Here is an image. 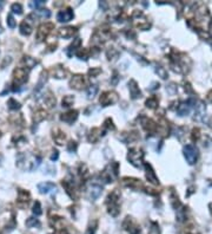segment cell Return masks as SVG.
Instances as JSON below:
<instances>
[{"instance_id":"1","label":"cell","mask_w":212,"mask_h":234,"mask_svg":"<svg viewBox=\"0 0 212 234\" xmlns=\"http://www.w3.org/2000/svg\"><path fill=\"white\" fill-rule=\"evenodd\" d=\"M119 199H120V194L117 189H114L112 193L108 194V196L106 199V207H107V212L111 216H118V214L120 213V206H119Z\"/></svg>"},{"instance_id":"2","label":"cell","mask_w":212,"mask_h":234,"mask_svg":"<svg viewBox=\"0 0 212 234\" xmlns=\"http://www.w3.org/2000/svg\"><path fill=\"white\" fill-rule=\"evenodd\" d=\"M28 79V72L25 68H17L13 71V91H18L20 85L26 83Z\"/></svg>"},{"instance_id":"3","label":"cell","mask_w":212,"mask_h":234,"mask_svg":"<svg viewBox=\"0 0 212 234\" xmlns=\"http://www.w3.org/2000/svg\"><path fill=\"white\" fill-rule=\"evenodd\" d=\"M118 172H119V165L117 162H113L106 167L100 176L106 183H110V182H113L114 179L118 176Z\"/></svg>"},{"instance_id":"4","label":"cell","mask_w":212,"mask_h":234,"mask_svg":"<svg viewBox=\"0 0 212 234\" xmlns=\"http://www.w3.org/2000/svg\"><path fill=\"white\" fill-rule=\"evenodd\" d=\"M127 160L134 167H140L143 165V160H144V151L140 148H132L129 150Z\"/></svg>"},{"instance_id":"5","label":"cell","mask_w":212,"mask_h":234,"mask_svg":"<svg viewBox=\"0 0 212 234\" xmlns=\"http://www.w3.org/2000/svg\"><path fill=\"white\" fill-rule=\"evenodd\" d=\"M132 20L138 29L140 30H149L150 29V23H149V19L144 15L143 12L140 11H134L133 14H132Z\"/></svg>"},{"instance_id":"6","label":"cell","mask_w":212,"mask_h":234,"mask_svg":"<svg viewBox=\"0 0 212 234\" xmlns=\"http://www.w3.org/2000/svg\"><path fill=\"white\" fill-rule=\"evenodd\" d=\"M118 99H119V96L115 91H105L101 93L99 102L103 106H108L111 104H114L115 102H118Z\"/></svg>"},{"instance_id":"7","label":"cell","mask_w":212,"mask_h":234,"mask_svg":"<svg viewBox=\"0 0 212 234\" xmlns=\"http://www.w3.org/2000/svg\"><path fill=\"white\" fill-rule=\"evenodd\" d=\"M54 29V25L52 23H44L39 25L38 30H37V40L38 42H43L46 38L48 37V34L52 32Z\"/></svg>"},{"instance_id":"8","label":"cell","mask_w":212,"mask_h":234,"mask_svg":"<svg viewBox=\"0 0 212 234\" xmlns=\"http://www.w3.org/2000/svg\"><path fill=\"white\" fill-rule=\"evenodd\" d=\"M184 156L190 165H195L198 159V149L192 145V144H187L184 147Z\"/></svg>"},{"instance_id":"9","label":"cell","mask_w":212,"mask_h":234,"mask_svg":"<svg viewBox=\"0 0 212 234\" xmlns=\"http://www.w3.org/2000/svg\"><path fill=\"white\" fill-rule=\"evenodd\" d=\"M31 200V194L28 190L25 189H18V197H17V204L20 208H26Z\"/></svg>"},{"instance_id":"10","label":"cell","mask_w":212,"mask_h":234,"mask_svg":"<svg viewBox=\"0 0 212 234\" xmlns=\"http://www.w3.org/2000/svg\"><path fill=\"white\" fill-rule=\"evenodd\" d=\"M123 227L125 231H127L130 234H140V227L132 218L127 216L123 222Z\"/></svg>"},{"instance_id":"11","label":"cell","mask_w":212,"mask_h":234,"mask_svg":"<svg viewBox=\"0 0 212 234\" xmlns=\"http://www.w3.org/2000/svg\"><path fill=\"white\" fill-rule=\"evenodd\" d=\"M86 84H87V79L83 75H74L70 81V86L74 90H81L86 86Z\"/></svg>"},{"instance_id":"12","label":"cell","mask_w":212,"mask_h":234,"mask_svg":"<svg viewBox=\"0 0 212 234\" xmlns=\"http://www.w3.org/2000/svg\"><path fill=\"white\" fill-rule=\"evenodd\" d=\"M139 121L142 123V127H143L147 133L152 134V133H156V131H157L158 124H156L151 118H147V117H145V116H142V117L139 118Z\"/></svg>"},{"instance_id":"13","label":"cell","mask_w":212,"mask_h":234,"mask_svg":"<svg viewBox=\"0 0 212 234\" xmlns=\"http://www.w3.org/2000/svg\"><path fill=\"white\" fill-rule=\"evenodd\" d=\"M121 183L125 186V187H129L131 189H139L143 187V183L140 180H138L136 177H123L121 179Z\"/></svg>"},{"instance_id":"14","label":"cell","mask_w":212,"mask_h":234,"mask_svg":"<svg viewBox=\"0 0 212 234\" xmlns=\"http://www.w3.org/2000/svg\"><path fill=\"white\" fill-rule=\"evenodd\" d=\"M61 184H62V187L65 188L66 193L70 195V197H72V199H77V197H78V190H77L76 186H74L73 182L70 181V180H62V181H61Z\"/></svg>"},{"instance_id":"15","label":"cell","mask_w":212,"mask_h":234,"mask_svg":"<svg viewBox=\"0 0 212 234\" xmlns=\"http://www.w3.org/2000/svg\"><path fill=\"white\" fill-rule=\"evenodd\" d=\"M74 17V13H73V11H72V8H65V10H61L58 12V14H57V19H58V22H60V23H66V22H70V20H72V18Z\"/></svg>"},{"instance_id":"16","label":"cell","mask_w":212,"mask_h":234,"mask_svg":"<svg viewBox=\"0 0 212 234\" xmlns=\"http://www.w3.org/2000/svg\"><path fill=\"white\" fill-rule=\"evenodd\" d=\"M51 75L54 78H58V79H61V78H66V76L68 75V71L65 69V66L62 65H55L54 68L51 69Z\"/></svg>"},{"instance_id":"17","label":"cell","mask_w":212,"mask_h":234,"mask_svg":"<svg viewBox=\"0 0 212 234\" xmlns=\"http://www.w3.org/2000/svg\"><path fill=\"white\" fill-rule=\"evenodd\" d=\"M77 32V27L73 26H66V27H61L58 30V36L64 39H68V38H72Z\"/></svg>"},{"instance_id":"18","label":"cell","mask_w":212,"mask_h":234,"mask_svg":"<svg viewBox=\"0 0 212 234\" xmlns=\"http://www.w3.org/2000/svg\"><path fill=\"white\" fill-rule=\"evenodd\" d=\"M32 24H33V20H31L28 17H27L24 22H21L19 29H20V33H21L23 36H30L31 33H32V30H33Z\"/></svg>"},{"instance_id":"19","label":"cell","mask_w":212,"mask_h":234,"mask_svg":"<svg viewBox=\"0 0 212 234\" xmlns=\"http://www.w3.org/2000/svg\"><path fill=\"white\" fill-rule=\"evenodd\" d=\"M129 90L132 99H137L142 96V91H140V89H139V86H138V84H137L134 79H131L129 82Z\"/></svg>"},{"instance_id":"20","label":"cell","mask_w":212,"mask_h":234,"mask_svg":"<svg viewBox=\"0 0 212 234\" xmlns=\"http://www.w3.org/2000/svg\"><path fill=\"white\" fill-rule=\"evenodd\" d=\"M77 118H78V111L77 110H70L67 113H61L60 116L61 121L67 123V124H72L73 122L77 121Z\"/></svg>"},{"instance_id":"21","label":"cell","mask_w":212,"mask_h":234,"mask_svg":"<svg viewBox=\"0 0 212 234\" xmlns=\"http://www.w3.org/2000/svg\"><path fill=\"white\" fill-rule=\"evenodd\" d=\"M43 103H44V105H45L47 109H52V108L55 106L57 99L53 96V93L51 91H47L45 95L43 96Z\"/></svg>"},{"instance_id":"22","label":"cell","mask_w":212,"mask_h":234,"mask_svg":"<svg viewBox=\"0 0 212 234\" xmlns=\"http://www.w3.org/2000/svg\"><path fill=\"white\" fill-rule=\"evenodd\" d=\"M52 137L54 140V142L58 144V145H62V144L66 142V134L60 130V129H54L53 130Z\"/></svg>"},{"instance_id":"23","label":"cell","mask_w":212,"mask_h":234,"mask_svg":"<svg viewBox=\"0 0 212 234\" xmlns=\"http://www.w3.org/2000/svg\"><path fill=\"white\" fill-rule=\"evenodd\" d=\"M145 169H146V179L149 180V182H151L152 184H159V181L157 179V175L154 173V170L152 169L151 165L149 163H145Z\"/></svg>"},{"instance_id":"24","label":"cell","mask_w":212,"mask_h":234,"mask_svg":"<svg viewBox=\"0 0 212 234\" xmlns=\"http://www.w3.org/2000/svg\"><path fill=\"white\" fill-rule=\"evenodd\" d=\"M103 135L104 134H103V131H101L100 128H92L90 130V133H89V135H87V140L91 143H96V142H98L99 138Z\"/></svg>"},{"instance_id":"25","label":"cell","mask_w":212,"mask_h":234,"mask_svg":"<svg viewBox=\"0 0 212 234\" xmlns=\"http://www.w3.org/2000/svg\"><path fill=\"white\" fill-rule=\"evenodd\" d=\"M101 192H103V188H101L99 184L93 183L92 186H90V188H89V195H90V197H91L92 200H97V199L101 195Z\"/></svg>"},{"instance_id":"26","label":"cell","mask_w":212,"mask_h":234,"mask_svg":"<svg viewBox=\"0 0 212 234\" xmlns=\"http://www.w3.org/2000/svg\"><path fill=\"white\" fill-rule=\"evenodd\" d=\"M192 101H189V102H184L182 103L177 108V113H179V116H186L189 115L190 111H191V108H192Z\"/></svg>"},{"instance_id":"27","label":"cell","mask_w":212,"mask_h":234,"mask_svg":"<svg viewBox=\"0 0 212 234\" xmlns=\"http://www.w3.org/2000/svg\"><path fill=\"white\" fill-rule=\"evenodd\" d=\"M54 188H55V184L52 182H41L38 184V189L41 194H47Z\"/></svg>"},{"instance_id":"28","label":"cell","mask_w":212,"mask_h":234,"mask_svg":"<svg viewBox=\"0 0 212 234\" xmlns=\"http://www.w3.org/2000/svg\"><path fill=\"white\" fill-rule=\"evenodd\" d=\"M21 64H24V66H25V68L32 69L38 64V61H37V59H34V58H33V57H31V56H24L23 59H21Z\"/></svg>"},{"instance_id":"29","label":"cell","mask_w":212,"mask_h":234,"mask_svg":"<svg viewBox=\"0 0 212 234\" xmlns=\"http://www.w3.org/2000/svg\"><path fill=\"white\" fill-rule=\"evenodd\" d=\"M80 44H81V39H80V38H76V39H74V42L68 46L67 50H66L68 57H71V56H72V52H77V51L80 49Z\"/></svg>"},{"instance_id":"30","label":"cell","mask_w":212,"mask_h":234,"mask_svg":"<svg viewBox=\"0 0 212 234\" xmlns=\"http://www.w3.org/2000/svg\"><path fill=\"white\" fill-rule=\"evenodd\" d=\"M157 131H159V134H161L163 136L168 135L170 127H168V123H167V121H165L164 118H161V120H160V122H159V124H158Z\"/></svg>"},{"instance_id":"31","label":"cell","mask_w":212,"mask_h":234,"mask_svg":"<svg viewBox=\"0 0 212 234\" xmlns=\"http://www.w3.org/2000/svg\"><path fill=\"white\" fill-rule=\"evenodd\" d=\"M47 118V113H46V110L44 109H39L37 110L34 115H33V121L34 123H40V122H43L44 120Z\"/></svg>"},{"instance_id":"32","label":"cell","mask_w":212,"mask_h":234,"mask_svg":"<svg viewBox=\"0 0 212 234\" xmlns=\"http://www.w3.org/2000/svg\"><path fill=\"white\" fill-rule=\"evenodd\" d=\"M145 105L147 106L149 109H156V108L159 105L158 98H157L156 96H151V97H149V98L146 99V102H145Z\"/></svg>"},{"instance_id":"33","label":"cell","mask_w":212,"mask_h":234,"mask_svg":"<svg viewBox=\"0 0 212 234\" xmlns=\"http://www.w3.org/2000/svg\"><path fill=\"white\" fill-rule=\"evenodd\" d=\"M78 174H79V176L81 177V180H85V179L90 175L86 165H84V163H80V165H79V167H78Z\"/></svg>"},{"instance_id":"34","label":"cell","mask_w":212,"mask_h":234,"mask_svg":"<svg viewBox=\"0 0 212 234\" xmlns=\"http://www.w3.org/2000/svg\"><path fill=\"white\" fill-rule=\"evenodd\" d=\"M124 135L126 136V138H125V140H123V141H125V142H134V141H137V140L139 138V135H138V133H137V131L124 133Z\"/></svg>"},{"instance_id":"35","label":"cell","mask_w":212,"mask_h":234,"mask_svg":"<svg viewBox=\"0 0 212 234\" xmlns=\"http://www.w3.org/2000/svg\"><path fill=\"white\" fill-rule=\"evenodd\" d=\"M205 115V106L202 104V103H199L196 108V113H195V118L196 120H202V117Z\"/></svg>"},{"instance_id":"36","label":"cell","mask_w":212,"mask_h":234,"mask_svg":"<svg viewBox=\"0 0 212 234\" xmlns=\"http://www.w3.org/2000/svg\"><path fill=\"white\" fill-rule=\"evenodd\" d=\"M76 56L79 58V59H84V61H86L87 58H89V56H90V51L89 50H86V49H79L78 51L76 52Z\"/></svg>"},{"instance_id":"37","label":"cell","mask_w":212,"mask_h":234,"mask_svg":"<svg viewBox=\"0 0 212 234\" xmlns=\"http://www.w3.org/2000/svg\"><path fill=\"white\" fill-rule=\"evenodd\" d=\"M73 102H74V97L71 96V95H66V96H64V98L61 101V104L65 108H68V106H71L73 104Z\"/></svg>"},{"instance_id":"38","label":"cell","mask_w":212,"mask_h":234,"mask_svg":"<svg viewBox=\"0 0 212 234\" xmlns=\"http://www.w3.org/2000/svg\"><path fill=\"white\" fill-rule=\"evenodd\" d=\"M7 106L9 110H19L21 105H20V103L19 102H17L14 98H9L7 102Z\"/></svg>"},{"instance_id":"39","label":"cell","mask_w":212,"mask_h":234,"mask_svg":"<svg viewBox=\"0 0 212 234\" xmlns=\"http://www.w3.org/2000/svg\"><path fill=\"white\" fill-rule=\"evenodd\" d=\"M97 228H98V221H97V220H93L91 224L89 225L85 234H94L96 231H97Z\"/></svg>"},{"instance_id":"40","label":"cell","mask_w":212,"mask_h":234,"mask_svg":"<svg viewBox=\"0 0 212 234\" xmlns=\"http://www.w3.org/2000/svg\"><path fill=\"white\" fill-rule=\"evenodd\" d=\"M47 73H46L45 71L40 75V78H39V82H38V84H37V89H36V91L38 92V91H40L41 89H43V85L45 84V82H46V79H47Z\"/></svg>"},{"instance_id":"41","label":"cell","mask_w":212,"mask_h":234,"mask_svg":"<svg viewBox=\"0 0 212 234\" xmlns=\"http://www.w3.org/2000/svg\"><path fill=\"white\" fill-rule=\"evenodd\" d=\"M40 226V222H39L38 219L36 218H28L26 220V227L28 228H32V227H39Z\"/></svg>"},{"instance_id":"42","label":"cell","mask_w":212,"mask_h":234,"mask_svg":"<svg viewBox=\"0 0 212 234\" xmlns=\"http://www.w3.org/2000/svg\"><path fill=\"white\" fill-rule=\"evenodd\" d=\"M98 85H91V86H89V89H87V97L89 98H93L96 95H97V92H98Z\"/></svg>"},{"instance_id":"43","label":"cell","mask_w":212,"mask_h":234,"mask_svg":"<svg viewBox=\"0 0 212 234\" xmlns=\"http://www.w3.org/2000/svg\"><path fill=\"white\" fill-rule=\"evenodd\" d=\"M156 72L158 73V76L160 78H163V79H166L167 78V71L165 70V68H163V66H157L156 68Z\"/></svg>"},{"instance_id":"44","label":"cell","mask_w":212,"mask_h":234,"mask_svg":"<svg viewBox=\"0 0 212 234\" xmlns=\"http://www.w3.org/2000/svg\"><path fill=\"white\" fill-rule=\"evenodd\" d=\"M32 212H33V214H36L37 216H39V215H41V213H43V211H41V204H40V202H39V201H36V202H34V204H33V209H32Z\"/></svg>"},{"instance_id":"45","label":"cell","mask_w":212,"mask_h":234,"mask_svg":"<svg viewBox=\"0 0 212 234\" xmlns=\"http://www.w3.org/2000/svg\"><path fill=\"white\" fill-rule=\"evenodd\" d=\"M11 10H12L13 13H17V14H21V13H23V6H21L20 4H18V2L13 4V5L11 6Z\"/></svg>"},{"instance_id":"46","label":"cell","mask_w":212,"mask_h":234,"mask_svg":"<svg viewBox=\"0 0 212 234\" xmlns=\"http://www.w3.org/2000/svg\"><path fill=\"white\" fill-rule=\"evenodd\" d=\"M104 128L107 129V130H114L115 127L113 124V121L111 118H106V121L104 122Z\"/></svg>"},{"instance_id":"47","label":"cell","mask_w":212,"mask_h":234,"mask_svg":"<svg viewBox=\"0 0 212 234\" xmlns=\"http://www.w3.org/2000/svg\"><path fill=\"white\" fill-rule=\"evenodd\" d=\"M118 56V51L114 49V47H111V50L107 51V58L111 61V59H114L115 57Z\"/></svg>"},{"instance_id":"48","label":"cell","mask_w":212,"mask_h":234,"mask_svg":"<svg viewBox=\"0 0 212 234\" xmlns=\"http://www.w3.org/2000/svg\"><path fill=\"white\" fill-rule=\"evenodd\" d=\"M37 13H38L40 17H43V18H48V17L51 15V12H50L48 10H44V8H39L38 11H37Z\"/></svg>"},{"instance_id":"49","label":"cell","mask_w":212,"mask_h":234,"mask_svg":"<svg viewBox=\"0 0 212 234\" xmlns=\"http://www.w3.org/2000/svg\"><path fill=\"white\" fill-rule=\"evenodd\" d=\"M191 137H192V141H198L199 137H200V130H199L198 128H195L193 130H192V135H191Z\"/></svg>"},{"instance_id":"50","label":"cell","mask_w":212,"mask_h":234,"mask_svg":"<svg viewBox=\"0 0 212 234\" xmlns=\"http://www.w3.org/2000/svg\"><path fill=\"white\" fill-rule=\"evenodd\" d=\"M7 25H8V27H11V29H14L15 27V20H14V18H13V15L12 14H8L7 15Z\"/></svg>"},{"instance_id":"51","label":"cell","mask_w":212,"mask_h":234,"mask_svg":"<svg viewBox=\"0 0 212 234\" xmlns=\"http://www.w3.org/2000/svg\"><path fill=\"white\" fill-rule=\"evenodd\" d=\"M46 1H44V0H38V1H32V2H30V6L32 8H39L40 6H43L44 4H45Z\"/></svg>"},{"instance_id":"52","label":"cell","mask_w":212,"mask_h":234,"mask_svg":"<svg viewBox=\"0 0 212 234\" xmlns=\"http://www.w3.org/2000/svg\"><path fill=\"white\" fill-rule=\"evenodd\" d=\"M100 72H101V70H100L99 68H92L89 70V75L92 76V77H97Z\"/></svg>"},{"instance_id":"53","label":"cell","mask_w":212,"mask_h":234,"mask_svg":"<svg viewBox=\"0 0 212 234\" xmlns=\"http://www.w3.org/2000/svg\"><path fill=\"white\" fill-rule=\"evenodd\" d=\"M77 148H78V144H77V142H74V141H71V142L68 143L67 150L68 151H76Z\"/></svg>"},{"instance_id":"54","label":"cell","mask_w":212,"mask_h":234,"mask_svg":"<svg viewBox=\"0 0 212 234\" xmlns=\"http://www.w3.org/2000/svg\"><path fill=\"white\" fill-rule=\"evenodd\" d=\"M149 234H159V227L157 224H152V227H151V229H150V233Z\"/></svg>"},{"instance_id":"55","label":"cell","mask_w":212,"mask_h":234,"mask_svg":"<svg viewBox=\"0 0 212 234\" xmlns=\"http://www.w3.org/2000/svg\"><path fill=\"white\" fill-rule=\"evenodd\" d=\"M52 153L53 154L51 155V157H50V159H51V161H57L58 157H59V153H58L57 150H53Z\"/></svg>"},{"instance_id":"56","label":"cell","mask_w":212,"mask_h":234,"mask_svg":"<svg viewBox=\"0 0 212 234\" xmlns=\"http://www.w3.org/2000/svg\"><path fill=\"white\" fill-rule=\"evenodd\" d=\"M166 90L168 91V92H171V93H174V92L177 91V88H176V85H174V84H171L170 86H167Z\"/></svg>"},{"instance_id":"57","label":"cell","mask_w":212,"mask_h":234,"mask_svg":"<svg viewBox=\"0 0 212 234\" xmlns=\"http://www.w3.org/2000/svg\"><path fill=\"white\" fill-rule=\"evenodd\" d=\"M11 61H12V59H11V57H6V58L4 59V63L1 64V68H5V65H6V64L8 65V64H9Z\"/></svg>"},{"instance_id":"58","label":"cell","mask_w":212,"mask_h":234,"mask_svg":"<svg viewBox=\"0 0 212 234\" xmlns=\"http://www.w3.org/2000/svg\"><path fill=\"white\" fill-rule=\"evenodd\" d=\"M158 88H159V83H157V82H153L149 89H150V90H156V89H158Z\"/></svg>"},{"instance_id":"59","label":"cell","mask_w":212,"mask_h":234,"mask_svg":"<svg viewBox=\"0 0 212 234\" xmlns=\"http://www.w3.org/2000/svg\"><path fill=\"white\" fill-rule=\"evenodd\" d=\"M118 82V75H117V72H114V76H113V81H112V84H117Z\"/></svg>"},{"instance_id":"60","label":"cell","mask_w":212,"mask_h":234,"mask_svg":"<svg viewBox=\"0 0 212 234\" xmlns=\"http://www.w3.org/2000/svg\"><path fill=\"white\" fill-rule=\"evenodd\" d=\"M206 98H207V101L209 102H212V90L207 93V96H206Z\"/></svg>"},{"instance_id":"61","label":"cell","mask_w":212,"mask_h":234,"mask_svg":"<svg viewBox=\"0 0 212 234\" xmlns=\"http://www.w3.org/2000/svg\"><path fill=\"white\" fill-rule=\"evenodd\" d=\"M2 6H4V2H2V1H0V10L2 8Z\"/></svg>"},{"instance_id":"62","label":"cell","mask_w":212,"mask_h":234,"mask_svg":"<svg viewBox=\"0 0 212 234\" xmlns=\"http://www.w3.org/2000/svg\"><path fill=\"white\" fill-rule=\"evenodd\" d=\"M2 31H4V30H2V27H1V26H0V33H1V32H2Z\"/></svg>"},{"instance_id":"63","label":"cell","mask_w":212,"mask_h":234,"mask_svg":"<svg viewBox=\"0 0 212 234\" xmlns=\"http://www.w3.org/2000/svg\"><path fill=\"white\" fill-rule=\"evenodd\" d=\"M210 43H211V45H212V38H211V40H210Z\"/></svg>"}]
</instances>
